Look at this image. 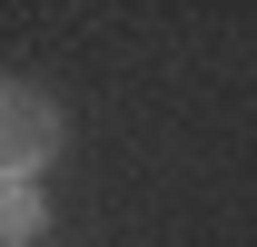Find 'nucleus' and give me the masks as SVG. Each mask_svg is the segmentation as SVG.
I'll return each instance as SVG.
<instances>
[{"label":"nucleus","instance_id":"1","mask_svg":"<svg viewBox=\"0 0 257 247\" xmlns=\"http://www.w3.org/2000/svg\"><path fill=\"white\" fill-rule=\"evenodd\" d=\"M50 149H60V139H50V109H40V99H20V89H10V178H20L30 158H50Z\"/></svg>","mask_w":257,"mask_h":247},{"label":"nucleus","instance_id":"2","mask_svg":"<svg viewBox=\"0 0 257 247\" xmlns=\"http://www.w3.org/2000/svg\"><path fill=\"white\" fill-rule=\"evenodd\" d=\"M0 227H10V237H30V227H40V198H30L20 178H10V198H0Z\"/></svg>","mask_w":257,"mask_h":247}]
</instances>
